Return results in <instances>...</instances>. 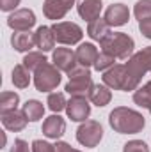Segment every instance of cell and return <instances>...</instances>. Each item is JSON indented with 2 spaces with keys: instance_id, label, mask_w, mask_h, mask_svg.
I'll list each match as a JSON object with an SVG mask.
<instances>
[{
  "instance_id": "44dd1931",
  "label": "cell",
  "mask_w": 151,
  "mask_h": 152,
  "mask_svg": "<svg viewBox=\"0 0 151 152\" xmlns=\"http://www.w3.org/2000/svg\"><path fill=\"white\" fill-rule=\"evenodd\" d=\"M21 112L25 113V117L30 122H38L39 118H43V115H44V106H43V103H39L36 99H29L23 104V110Z\"/></svg>"
},
{
  "instance_id": "8992f818",
  "label": "cell",
  "mask_w": 151,
  "mask_h": 152,
  "mask_svg": "<svg viewBox=\"0 0 151 152\" xmlns=\"http://www.w3.org/2000/svg\"><path fill=\"white\" fill-rule=\"evenodd\" d=\"M103 138V127L96 120H85L76 129V140L84 147H96Z\"/></svg>"
},
{
  "instance_id": "9a60e30c",
  "label": "cell",
  "mask_w": 151,
  "mask_h": 152,
  "mask_svg": "<svg viewBox=\"0 0 151 152\" xmlns=\"http://www.w3.org/2000/svg\"><path fill=\"white\" fill-rule=\"evenodd\" d=\"M101 9H103L101 0H80L78 5H76V11H78L80 18L89 21V23L100 18Z\"/></svg>"
},
{
  "instance_id": "5b68a950",
  "label": "cell",
  "mask_w": 151,
  "mask_h": 152,
  "mask_svg": "<svg viewBox=\"0 0 151 152\" xmlns=\"http://www.w3.org/2000/svg\"><path fill=\"white\" fill-rule=\"evenodd\" d=\"M61 83V71L53 66L44 62L34 71V85L39 92H50L57 88Z\"/></svg>"
},
{
  "instance_id": "8d00e7d4",
  "label": "cell",
  "mask_w": 151,
  "mask_h": 152,
  "mask_svg": "<svg viewBox=\"0 0 151 152\" xmlns=\"http://www.w3.org/2000/svg\"><path fill=\"white\" fill-rule=\"evenodd\" d=\"M75 152H80V151H75Z\"/></svg>"
},
{
  "instance_id": "6da1fadb",
  "label": "cell",
  "mask_w": 151,
  "mask_h": 152,
  "mask_svg": "<svg viewBox=\"0 0 151 152\" xmlns=\"http://www.w3.org/2000/svg\"><path fill=\"white\" fill-rule=\"evenodd\" d=\"M109 124L119 134H137L144 129L146 120H144L142 113H139L135 110L117 106L109 115Z\"/></svg>"
},
{
  "instance_id": "30bf717a",
  "label": "cell",
  "mask_w": 151,
  "mask_h": 152,
  "mask_svg": "<svg viewBox=\"0 0 151 152\" xmlns=\"http://www.w3.org/2000/svg\"><path fill=\"white\" fill-rule=\"evenodd\" d=\"M52 60H53V66L59 69V71H64V73H71L75 67H78V62H76V55L68 50V48H57L52 55Z\"/></svg>"
},
{
  "instance_id": "2e32d148",
  "label": "cell",
  "mask_w": 151,
  "mask_h": 152,
  "mask_svg": "<svg viewBox=\"0 0 151 152\" xmlns=\"http://www.w3.org/2000/svg\"><path fill=\"white\" fill-rule=\"evenodd\" d=\"M29 118L25 117L23 112H18V110H11V112H5L2 113V124L7 131H13V133H20L25 129Z\"/></svg>"
},
{
  "instance_id": "f1b7e54d",
  "label": "cell",
  "mask_w": 151,
  "mask_h": 152,
  "mask_svg": "<svg viewBox=\"0 0 151 152\" xmlns=\"http://www.w3.org/2000/svg\"><path fill=\"white\" fill-rule=\"evenodd\" d=\"M114 62H115V58H114L112 55H109V53L101 51V53L98 55L96 62H94V69H96V71H101V73H105L107 69H110V67H114V66H115Z\"/></svg>"
},
{
  "instance_id": "e575fe53",
  "label": "cell",
  "mask_w": 151,
  "mask_h": 152,
  "mask_svg": "<svg viewBox=\"0 0 151 152\" xmlns=\"http://www.w3.org/2000/svg\"><path fill=\"white\" fill-rule=\"evenodd\" d=\"M55 152H75V149L66 142H57L55 143Z\"/></svg>"
},
{
  "instance_id": "d6986e66",
  "label": "cell",
  "mask_w": 151,
  "mask_h": 152,
  "mask_svg": "<svg viewBox=\"0 0 151 152\" xmlns=\"http://www.w3.org/2000/svg\"><path fill=\"white\" fill-rule=\"evenodd\" d=\"M36 46L41 51H50L55 46V36L52 27H39L36 30Z\"/></svg>"
},
{
  "instance_id": "d4e9b609",
  "label": "cell",
  "mask_w": 151,
  "mask_h": 152,
  "mask_svg": "<svg viewBox=\"0 0 151 152\" xmlns=\"http://www.w3.org/2000/svg\"><path fill=\"white\" fill-rule=\"evenodd\" d=\"M18 103H20V96L16 92H2V96H0V112L5 113V112L16 110Z\"/></svg>"
},
{
  "instance_id": "3957f363",
  "label": "cell",
  "mask_w": 151,
  "mask_h": 152,
  "mask_svg": "<svg viewBox=\"0 0 151 152\" xmlns=\"http://www.w3.org/2000/svg\"><path fill=\"white\" fill-rule=\"evenodd\" d=\"M93 78H91V71L89 67H82L78 66L70 73V81L66 83V92L70 96H84L89 97V92L93 88Z\"/></svg>"
},
{
  "instance_id": "cb8c5ba5",
  "label": "cell",
  "mask_w": 151,
  "mask_h": 152,
  "mask_svg": "<svg viewBox=\"0 0 151 152\" xmlns=\"http://www.w3.org/2000/svg\"><path fill=\"white\" fill-rule=\"evenodd\" d=\"M133 101L135 104H139L141 108H151V81H148L146 85H142L141 88H137L133 92Z\"/></svg>"
},
{
  "instance_id": "1f68e13d",
  "label": "cell",
  "mask_w": 151,
  "mask_h": 152,
  "mask_svg": "<svg viewBox=\"0 0 151 152\" xmlns=\"http://www.w3.org/2000/svg\"><path fill=\"white\" fill-rule=\"evenodd\" d=\"M11 152H30V149H29V143L25 140L16 138L14 140V145L11 147Z\"/></svg>"
},
{
  "instance_id": "d590c367",
  "label": "cell",
  "mask_w": 151,
  "mask_h": 152,
  "mask_svg": "<svg viewBox=\"0 0 151 152\" xmlns=\"http://www.w3.org/2000/svg\"><path fill=\"white\" fill-rule=\"evenodd\" d=\"M150 113H151V108H150Z\"/></svg>"
},
{
  "instance_id": "8fae6325",
  "label": "cell",
  "mask_w": 151,
  "mask_h": 152,
  "mask_svg": "<svg viewBox=\"0 0 151 152\" xmlns=\"http://www.w3.org/2000/svg\"><path fill=\"white\" fill-rule=\"evenodd\" d=\"M75 2H71V0H44V4H43V14L48 18V20H62L66 14H68V11L71 9V5H73Z\"/></svg>"
},
{
  "instance_id": "83f0119b",
  "label": "cell",
  "mask_w": 151,
  "mask_h": 152,
  "mask_svg": "<svg viewBox=\"0 0 151 152\" xmlns=\"http://www.w3.org/2000/svg\"><path fill=\"white\" fill-rule=\"evenodd\" d=\"M48 108L52 110V112H62V110H66V97H64V94L62 92H53V94H50L48 96Z\"/></svg>"
},
{
  "instance_id": "277c9868",
  "label": "cell",
  "mask_w": 151,
  "mask_h": 152,
  "mask_svg": "<svg viewBox=\"0 0 151 152\" xmlns=\"http://www.w3.org/2000/svg\"><path fill=\"white\" fill-rule=\"evenodd\" d=\"M124 69H126V80H124V87L123 90L128 92V90H137L142 76L146 75L150 69H148V64L144 62V58L141 57V53H133L128 62L124 64Z\"/></svg>"
},
{
  "instance_id": "4316f807",
  "label": "cell",
  "mask_w": 151,
  "mask_h": 152,
  "mask_svg": "<svg viewBox=\"0 0 151 152\" xmlns=\"http://www.w3.org/2000/svg\"><path fill=\"white\" fill-rule=\"evenodd\" d=\"M133 14L139 21H146L151 20V0H139L135 4V9H133Z\"/></svg>"
},
{
  "instance_id": "7c38bea8",
  "label": "cell",
  "mask_w": 151,
  "mask_h": 152,
  "mask_svg": "<svg viewBox=\"0 0 151 152\" xmlns=\"http://www.w3.org/2000/svg\"><path fill=\"white\" fill-rule=\"evenodd\" d=\"M103 20L107 21L109 27H123L130 20V11L124 4H112L107 7Z\"/></svg>"
},
{
  "instance_id": "484cf974",
  "label": "cell",
  "mask_w": 151,
  "mask_h": 152,
  "mask_svg": "<svg viewBox=\"0 0 151 152\" xmlns=\"http://www.w3.org/2000/svg\"><path fill=\"white\" fill-rule=\"evenodd\" d=\"M44 62H48V60H46V57L41 51H29L25 55V58H23V66L29 71H36L39 66H43Z\"/></svg>"
},
{
  "instance_id": "ba28073f",
  "label": "cell",
  "mask_w": 151,
  "mask_h": 152,
  "mask_svg": "<svg viewBox=\"0 0 151 152\" xmlns=\"http://www.w3.org/2000/svg\"><path fill=\"white\" fill-rule=\"evenodd\" d=\"M66 113L73 122H85L91 115V104L84 96H71L66 104Z\"/></svg>"
},
{
  "instance_id": "603a6c76",
  "label": "cell",
  "mask_w": 151,
  "mask_h": 152,
  "mask_svg": "<svg viewBox=\"0 0 151 152\" xmlns=\"http://www.w3.org/2000/svg\"><path fill=\"white\" fill-rule=\"evenodd\" d=\"M13 83L18 88H27L30 85V71L23 64L14 66V69H13Z\"/></svg>"
},
{
  "instance_id": "836d02e7",
  "label": "cell",
  "mask_w": 151,
  "mask_h": 152,
  "mask_svg": "<svg viewBox=\"0 0 151 152\" xmlns=\"http://www.w3.org/2000/svg\"><path fill=\"white\" fill-rule=\"evenodd\" d=\"M139 30L144 37L151 39V20H146V21H139Z\"/></svg>"
},
{
  "instance_id": "74e56055",
  "label": "cell",
  "mask_w": 151,
  "mask_h": 152,
  "mask_svg": "<svg viewBox=\"0 0 151 152\" xmlns=\"http://www.w3.org/2000/svg\"><path fill=\"white\" fill-rule=\"evenodd\" d=\"M71 2H75V0H71Z\"/></svg>"
},
{
  "instance_id": "ffe728a7",
  "label": "cell",
  "mask_w": 151,
  "mask_h": 152,
  "mask_svg": "<svg viewBox=\"0 0 151 152\" xmlns=\"http://www.w3.org/2000/svg\"><path fill=\"white\" fill-rule=\"evenodd\" d=\"M89 99H91L93 104H96V106L101 108V106H107V104L110 103L112 94H110V90H109L107 85L96 83V85H93V88H91V92H89Z\"/></svg>"
},
{
  "instance_id": "4fadbf2b",
  "label": "cell",
  "mask_w": 151,
  "mask_h": 152,
  "mask_svg": "<svg viewBox=\"0 0 151 152\" xmlns=\"http://www.w3.org/2000/svg\"><path fill=\"white\" fill-rule=\"evenodd\" d=\"M101 80H103V83H105L109 88L123 90V87H124V80H126V69H124V66L115 64L114 67L107 69V71L103 73Z\"/></svg>"
},
{
  "instance_id": "d6a6232c",
  "label": "cell",
  "mask_w": 151,
  "mask_h": 152,
  "mask_svg": "<svg viewBox=\"0 0 151 152\" xmlns=\"http://www.w3.org/2000/svg\"><path fill=\"white\" fill-rule=\"evenodd\" d=\"M16 5H20V0H0V9H2L4 12L14 11Z\"/></svg>"
},
{
  "instance_id": "7402d4cb",
  "label": "cell",
  "mask_w": 151,
  "mask_h": 152,
  "mask_svg": "<svg viewBox=\"0 0 151 152\" xmlns=\"http://www.w3.org/2000/svg\"><path fill=\"white\" fill-rule=\"evenodd\" d=\"M107 34H110V32H109V25H107V21L101 20V18L91 21L89 27H87V36L91 39H94V41H101Z\"/></svg>"
},
{
  "instance_id": "9c48e42d",
  "label": "cell",
  "mask_w": 151,
  "mask_h": 152,
  "mask_svg": "<svg viewBox=\"0 0 151 152\" xmlns=\"http://www.w3.org/2000/svg\"><path fill=\"white\" fill-rule=\"evenodd\" d=\"M7 25L16 32H27L36 25V14L30 9H18L7 18Z\"/></svg>"
},
{
  "instance_id": "52a82bcc",
  "label": "cell",
  "mask_w": 151,
  "mask_h": 152,
  "mask_svg": "<svg viewBox=\"0 0 151 152\" xmlns=\"http://www.w3.org/2000/svg\"><path fill=\"white\" fill-rule=\"evenodd\" d=\"M52 30H53L55 41L61 44H76L84 36V30L71 21H57L52 25Z\"/></svg>"
},
{
  "instance_id": "5bb4252c",
  "label": "cell",
  "mask_w": 151,
  "mask_h": 152,
  "mask_svg": "<svg viewBox=\"0 0 151 152\" xmlns=\"http://www.w3.org/2000/svg\"><path fill=\"white\" fill-rule=\"evenodd\" d=\"M66 131V120L59 115H50L48 118H44L43 122V134L46 138H52V140H57L64 134Z\"/></svg>"
},
{
  "instance_id": "e0dca14e",
  "label": "cell",
  "mask_w": 151,
  "mask_h": 152,
  "mask_svg": "<svg viewBox=\"0 0 151 152\" xmlns=\"http://www.w3.org/2000/svg\"><path fill=\"white\" fill-rule=\"evenodd\" d=\"M75 55H76L78 66H82V67H91V66H94V62H96V58H98L100 53H98V50H96L94 44H91V42H82V44L76 48Z\"/></svg>"
},
{
  "instance_id": "4dcf8cb0",
  "label": "cell",
  "mask_w": 151,
  "mask_h": 152,
  "mask_svg": "<svg viewBox=\"0 0 151 152\" xmlns=\"http://www.w3.org/2000/svg\"><path fill=\"white\" fill-rule=\"evenodd\" d=\"M32 152H55V145L43 142V140H34L32 142Z\"/></svg>"
},
{
  "instance_id": "7a4b0ae2",
  "label": "cell",
  "mask_w": 151,
  "mask_h": 152,
  "mask_svg": "<svg viewBox=\"0 0 151 152\" xmlns=\"http://www.w3.org/2000/svg\"><path fill=\"white\" fill-rule=\"evenodd\" d=\"M100 46H101V51L112 55L114 58L128 60L133 55L135 42L124 32H110L100 41Z\"/></svg>"
},
{
  "instance_id": "f546056e",
  "label": "cell",
  "mask_w": 151,
  "mask_h": 152,
  "mask_svg": "<svg viewBox=\"0 0 151 152\" xmlns=\"http://www.w3.org/2000/svg\"><path fill=\"white\" fill-rule=\"evenodd\" d=\"M123 152H150V147L142 140H132V142L124 143Z\"/></svg>"
},
{
  "instance_id": "ac0fdd59",
  "label": "cell",
  "mask_w": 151,
  "mask_h": 152,
  "mask_svg": "<svg viewBox=\"0 0 151 152\" xmlns=\"http://www.w3.org/2000/svg\"><path fill=\"white\" fill-rule=\"evenodd\" d=\"M11 44L16 51H30L36 46V34L30 30L27 32H14L11 37Z\"/></svg>"
}]
</instances>
